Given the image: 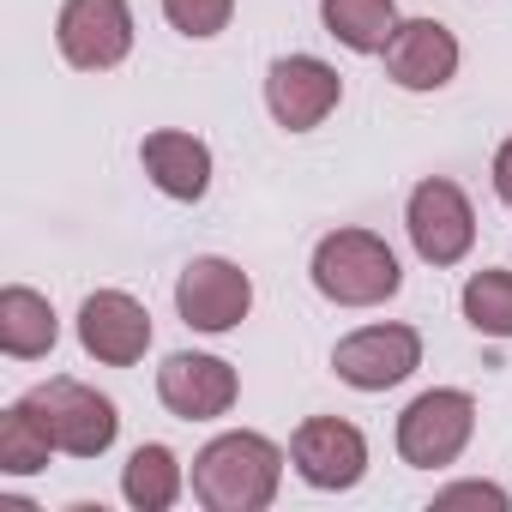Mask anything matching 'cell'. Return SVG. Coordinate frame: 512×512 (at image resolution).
Here are the masks:
<instances>
[{"label":"cell","mask_w":512,"mask_h":512,"mask_svg":"<svg viewBox=\"0 0 512 512\" xmlns=\"http://www.w3.org/2000/svg\"><path fill=\"white\" fill-rule=\"evenodd\" d=\"M278 476H284V452L266 434H217L199 458H193V494L211 512H266L278 500Z\"/></svg>","instance_id":"1"},{"label":"cell","mask_w":512,"mask_h":512,"mask_svg":"<svg viewBox=\"0 0 512 512\" xmlns=\"http://www.w3.org/2000/svg\"><path fill=\"white\" fill-rule=\"evenodd\" d=\"M398 284H404L398 253L374 229H332L314 247V290L338 308H374L398 296Z\"/></svg>","instance_id":"2"},{"label":"cell","mask_w":512,"mask_h":512,"mask_svg":"<svg viewBox=\"0 0 512 512\" xmlns=\"http://www.w3.org/2000/svg\"><path fill=\"white\" fill-rule=\"evenodd\" d=\"M470 434H476V398L458 392V386H434V392H422V398L398 416V452H404V464H416V470H446V464H458V452L470 446Z\"/></svg>","instance_id":"3"},{"label":"cell","mask_w":512,"mask_h":512,"mask_svg":"<svg viewBox=\"0 0 512 512\" xmlns=\"http://www.w3.org/2000/svg\"><path fill=\"white\" fill-rule=\"evenodd\" d=\"M31 410L43 416L49 440L73 458H103L115 446V428H121L115 404L103 392H91L85 380H43L31 392Z\"/></svg>","instance_id":"4"},{"label":"cell","mask_w":512,"mask_h":512,"mask_svg":"<svg viewBox=\"0 0 512 512\" xmlns=\"http://www.w3.org/2000/svg\"><path fill=\"white\" fill-rule=\"evenodd\" d=\"M404 229H410V247L422 253L428 266H458L464 253H470V241H476V211H470V199H464L458 181L428 175L410 193Z\"/></svg>","instance_id":"5"},{"label":"cell","mask_w":512,"mask_h":512,"mask_svg":"<svg viewBox=\"0 0 512 512\" xmlns=\"http://www.w3.org/2000/svg\"><path fill=\"white\" fill-rule=\"evenodd\" d=\"M175 308L193 332H235L253 308V284L235 260H217V253H205V260H193L181 278H175Z\"/></svg>","instance_id":"6"},{"label":"cell","mask_w":512,"mask_h":512,"mask_svg":"<svg viewBox=\"0 0 512 512\" xmlns=\"http://www.w3.org/2000/svg\"><path fill=\"white\" fill-rule=\"evenodd\" d=\"M332 368L356 392H386L422 368V338L416 326H362L332 350Z\"/></svg>","instance_id":"7"},{"label":"cell","mask_w":512,"mask_h":512,"mask_svg":"<svg viewBox=\"0 0 512 512\" xmlns=\"http://www.w3.org/2000/svg\"><path fill=\"white\" fill-rule=\"evenodd\" d=\"M55 37L79 73H109L133 49V13H127V0H67Z\"/></svg>","instance_id":"8"},{"label":"cell","mask_w":512,"mask_h":512,"mask_svg":"<svg viewBox=\"0 0 512 512\" xmlns=\"http://www.w3.org/2000/svg\"><path fill=\"white\" fill-rule=\"evenodd\" d=\"M290 458H296V470H302L308 488L338 494V488H356V482H362V470H368V440H362V428L344 422V416H308V422L296 428V440H290Z\"/></svg>","instance_id":"9"},{"label":"cell","mask_w":512,"mask_h":512,"mask_svg":"<svg viewBox=\"0 0 512 512\" xmlns=\"http://www.w3.org/2000/svg\"><path fill=\"white\" fill-rule=\"evenodd\" d=\"M338 97H344V79H338L320 55H284V61H272V73H266V109H272V121L290 127V133L320 127V121L338 109Z\"/></svg>","instance_id":"10"},{"label":"cell","mask_w":512,"mask_h":512,"mask_svg":"<svg viewBox=\"0 0 512 512\" xmlns=\"http://www.w3.org/2000/svg\"><path fill=\"white\" fill-rule=\"evenodd\" d=\"M79 344H85V356H97L109 368H133L151 350V314L127 290H97L79 308Z\"/></svg>","instance_id":"11"},{"label":"cell","mask_w":512,"mask_h":512,"mask_svg":"<svg viewBox=\"0 0 512 512\" xmlns=\"http://www.w3.org/2000/svg\"><path fill=\"white\" fill-rule=\"evenodd\" d=\"M235 368L229 362H217V356H193V350H181V356H169L163 368H157V398L175 410V416H187V422H211V416H223L229 404H235Z\"/></svg>","instance_id":"12"},{"label":"cell","mask_w":512,"mask_h":512,"mask_svg":"<svg viewBox=\"0 0 512 512\" xmlns=\"http://www.w3.org/2000/svg\"><path fill=\"white\" fill-rule=\"evenodd\" d=\"M386 73L404 91H440L458 73V37L440 19H404L386 43Z\"/></svg>","instance_id":"13"},{"label":"cell","mask_w":512,"mask_h":512,"mask_svg":"<svg viewBox=\"0 0 512 512\" xmlns=\"http://www.w3.org/2000/svg\"><path fill=\"white\" fill-rule=\"evenodd\" d=\"M139 163H145V175L169 193V199H205V187H211V151H205V139H193V133H175V127H163V133H145V145H139Z\"/></svg>","instance_id":"14"},{"label":"cell","mask_w":512,"mask_h":512,"mask_svg":"<svg viewBox=\"0 0 512 512\" xmlns=\"http://www.w3.org/2000/svg\"><path fill=\"white\" fill-rule=\"evenodd\" d=\"M55 338H61L55 308H49L37 290H25V284H7V290H0V350L19 356V362H37V356L55 350Z\"/></svg>","instance_id":"15"},{"label":"cell","mask_w":512,"mask_h":512,"mask_svg":"<svg viewBox=\"0 0 512 512\" xmlns=\"http://www.w3.org/2000/svg\"><path fill=\"white\" fill-rule=\"evenodd\" d=\"M320 19L356 55H386V43L398 31V7H392V0H320Z\"/></svg>","instance_id":"16"},{"label":"cell","mask_w":512,"mask_h":512,"mask_svg":"<svg viewBox=\"0 0 512 512\" xmlns=\"http://www.w3.org/2000/svg\"><path fill=\"white\" fill-rule=\"evenodd\" d=\"M121 494H127L139 512L175 506V494H181V464H175V452H169V446H139V452L127 458V470H121Z\"/></svg>","instance_id":"17"},{"label":"cell","mask_w":512,"mask_h":512,"mask_svg":"<svg viewBox=\"0 0 512 512\" xmlns=\"http://www.w3.org/2000/svg\"><path fill=\"white\" fill-rule=\"evenodd\" d=\"M49 452H55V440H49L43 416L31 410V398H19L7 416H0V470H7V476H31V470L49 464Z\"/></svg>","instance_id":"18"},{"label":"cell","mask_w":512,"mask_h":512,"mask_svg":"<svg viewBox=\"0 0 512 512\" xmlns=\"http://www.w3.org/2000/svg\"><path fill=\"white\" fill-rule=\"evenodd\" d=\"M458 302H464V320L482 338H512V272H500V266L476 272Z\"/></svg>","instance_id":"19"},{"label":"cell","mask_w":512,"mask_h":512,"mask_svg":"<svg viewBox=\"0 0 512 512\" xmlns=\"http://www.w3.org/2000/svg\"><path fill=\"white\" fill-rule=\"evenodd\" d=\"M229 13H235V0H163V19L181 31V37H217L223 25H229Z\"/></svg>","instance_id":"20"},{"label":"cell","mask_w":512,"mask_h":512,"mask_svg":"<svg viewBox=\"0 0 512 512\" xmlns=\"http://www.w3.org/2000/svg\"><path fill=\"white\" fill-rule=\"evenodd\" d=\"M434 506H440V512H446V506H488V512H500V506H506V488H494V482H458V488L434 494Z\"/></svg>","instance_id":"21"},{"label":"cell","mask_w":512,"mask_h":512,"mask_svg":"<svg viewBox=\"0 0 512 512\" xmlns=\"http://www.w3.org/2000/svg\"><path fill=\"white\" fill-rule=\"evenodd\" d=\"M494 193H500V199L512 205V139H506V145L494 151Z\"/></svg>","instance_id":"22"}]
</instances>
